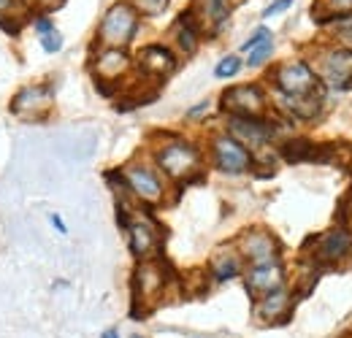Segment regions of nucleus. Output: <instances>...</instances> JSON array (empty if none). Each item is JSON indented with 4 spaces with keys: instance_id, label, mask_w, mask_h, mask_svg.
Returning a JSON list of instances; mask_svg holds the SVG:
<instances>
[{
    "instance_id": "f257e3e1",
    "label": "nucleus",
    "mask_w": 352,
    "mask_h": 338,
    "mask_svg": "<svg viewBox=\"0 0 352 338\" xmlns=\"http://www.w3.org/2000/svg\"><path fill=\"white\" fill-rule=\"evenodd\" d=\"M135 30H138V11L131 3H114L98 27V41L103 43V49H125L133 41Z\"/></svg>"
},
{
    "instance_id": "f03ea898",
    "label": "nucleus",
    "mask_w": 352,
    "mask_h": 338,
    "mask_svg": "<svg viewBox=\"0 0 352 338\" xmlns=\"http://www.w3.org/2000/svg\"><path fill=\"white\" fill-rule=\"evenodd\" d=\"M155 160H157V168L163 170L168 179H174V181L190 179L195 170L201 168V152H198L192 144L179 141V138L163 144V146L157 149Z\"/></svg>"
},
{
    "instance_id": "7ed1b4c3",
    "label": "nucleus",
    "mask_w": 352,
    "mask_h": 338,
    "mask_svg": "<svg viewBox=\"0 0 352 338\" xmlns=\"http://www.w3.org/2000/svg\"><path fill=\"white\" fill-rule=\"evenodd\" d=\"M228 135L252 152V149H265L274 141L276 127L263 117H228Z\"/></svg>"
},
{
    "instance_id": "20e7f679",
    "label": "nucleus",
    "mask_w": 352,
    "mask_h": 338,
    "mask_svg": "<svg viewBox=\"0 0 352 338\" xmlns=\"http://www.w3.org/2000/svg\"><path fill=\"white\" fill-rule=\"evenodd\" d=\"M274 87L279 95H311L320 89V82L307 63L296 60V63H285L274 71Z\"/></svg>"
},
{
    "instance_id": "39448f33",
    "label": "nucleus",
    "mask_w": 352,
    "mask_h": 338,
    "mask_svg": "<svg viewBox=\"0 0 352 338\" xmlns=\"http://www.w3.org/2000/svg\"><path fill=\"white\" fill-rule=\"evenodd\" d=\"M212 157H214V166L222 173H230V176H239L244 170L252 168V152L244 149L236 138H230L228 133L214 135L212 141Z\"/></svg>"
},
{
    "instance_id": "423d86ee",
    "label": "nucleus",
    "mask_w": 352,
    "mask_h": 338,
    "mask_svg": "<svg viewBox=\"0 0 352 338\" xmlns=\"http://www.w3.org/2000/svg\"><path fill=\"white\" fill-rule=\"evenodd\" d=\"M122 179L128 184L133 195L144 203H160L163 195H166V187H163V179L160 173L149 166H141V163H133L122 170Z\"/></svg>"
},
{
    "instance_id": "0eeeda50",
    "label": "nucleus",
    "mask_w": 352,
    "mask_h": 338,
    "mask_svg": "<svg viewBox=\"0 0 352 338\" xmlns=\"http://www.w3.org/2000/svg\"><path fill=\"white\" fill-rule=\"evenodd\" d=\"M222 106L230 117H261L265 111V95L258 84H239L225 89Z\"/></svg>"
},
{
    "instance_id": "6e6552de",
    "label": "nucleus",
    "mask_w": 352,
    "mask_h": 338,
    "mask_svg": "<svg viewBox=\"0 0 352 338\" xmlns=\"http://www.w3.org/2000/svg\"><path fill=\"white\" fill-rule=\"evenodd\" d=\"M239 254L250 262V265H268V262H279V244L271 233L265 230H247L239 238Z\"/></svg>"
},
{
    "instance_id": "1a4fd4ad",
    "label": "nucleus",
    "mask_w": 352,
    "mask_h": 338,
    "mask_svg": "<svg viewBox=\"0 0 352 338\" xmlns=\"http://www.w3.org/2000/svg\"><path fill=\"white\" fill-rule=\"evenodd\" d=\"M54 100V92L49 84H33V87H25L14 95L11 100V111L16 117H25V120H41L49 106Z\"/></svg>"
},
{
    "instance_id": "9d476101",
    "label": "nucleus",
    "mask_w": 352,
    "mask_h": 338,
    "mask_svg": "<svg viewBox=\"0 0 352 338\" xmlns=\"http://www.w3.org/2000/svg\"><path fill=\"white\" fill-rule=\"evenodd\" d=\"M128 247L138 260H152L160 249V230L149 219H131L128 222Z\"/></svg>"
},
{
    "instance_id": "9b49d317",
    "label": "nucleus",
    "mask_w": 352,
    "mask_h": 338,
    "mask_svg": "<svg viewBox=\"0 0 352 338\" xmlns=\"http://www.w3.org/2000/svg\"><path fill=\"white\" fill-rule=\"evenodd\" d=\"M322 79L336 89L352 84V49L336 46L322 54Z\"/></svg>"
},
{
    "instance_id": "f8f14e48",
    "label": "nucleus",
    "mask_w": 352,
    "mask_h": 338,
    "mask_svg": "<svg viewBox=\"0 0 352 338\" xmlns=\"http://www.w3.org/2000/svg\"><path fill=\"white\" fill-rule=\"evenodd\" d=\"M352 252V230L350 227H333L328 233H322L317 238V249H314V257L320 262H339L344 260L347 254Z\"/></svg>"
},
{
    "instance_id": "ddd939ff",
    "label": "nucleus",
    "mask_w": 352,
    "mask_h": 338,
    "mask_svg": "<svg viewBox=\"0 0 352 338\" xmlns=\"http://www.w3.org/2000/svg\"><path fill=\"white\" fill-rule=\"evenodd\" d=\"M133 287H135V300H155V297L163 293V287H166V273H163V268H160L155 260H144V262L135 268Z\"/></svg>"
},
{
    "instance_id": "4468645a",
    "label": "nucleus",
    "mask_w": 352,
    "mask_h": 338,
    "mask_svg": "<svg viewBox=\"0 0 352 338\" xmlns=\"http://www.w3.org/2000/svg\"><path fill=\"white\" fill-rule=\"evenodd\" d=\"M285 287V268L282 262H268V265H252L247 271V290L255 297L265 295L271 290Z\"/></svg>"
},
{
    "instance_id": "2eb2a0df",
    "label": "nucleus",
    "mask_w": 352,
    "mask_h": 338,
    "mask_svg": "<svg viewBox=\"0 0 352 338\" xmlns=\"http://www.w3.org/2000/svg\"><path fill=\"white\" fill-rule=\"evenodd\" d=\"M138 68L149 76H168L176 68V57L168 46H160V43H152V46H144L141 54H138Z\"/></svg>"
},
{
    "instance_id": "dca6fc26",
    "label": "nucleus",
    "mask_w": 352,
    "mask_h": 338,
    "mask_svg": "<svg viewBox=\"0 0 352 338\" xmlns=\"http://www.w3.org/2000/svg\"><path fill=\"white\" fill-rule=\"evenodd\" d=\"M228 14H230L228 0H195L192 11H190V16L195 19L198 30H212V33H217L225 25Z\"/></svg>"
},
{
    "instance_id": "f3484780",
    "label": "nucleus",
    "mask_w": 352,
    "mask_h": 338,
    "mask_svg": "<svg viewBox=\"0 0 352 338\" xmlns=\"http://www.w3.org/2000/svg\"><path fill=\"white\" fill-rule=\"evenodd\" d=\"M290 306H293L290 293L285 287H279V290H271L265 295L255 297V317L263 322H279L290 314Z\"/></svg>"
},
{
    "instance_id": "a211bd4d",
    "label": "nucleus",
    "mask_w": 352,
    "mask_h": 338,
    "mask_svg": "<svg viewBox=\"0 0 352 338\" xmlns=\"http://www.w3.org/2000/svg\"><path fill=\"white\" fill-rule=\"evenodd\" d=\"M95 76H98V84L100 82H117L128 68H131V57L125 54V49H103L98 57H95Z\"/></svg>"
},
{
    "instance_id": "6ab92c4d",
    "label": "nucleus",
    "mask_w": 352,
    "mask_h": 338,
    "mask_svg": "<svg viewBox=\"0 0 352 338\" xmlns=\"http://www.w3.org/2000/svg\"><path fill=\"white\" fill-rule=\"evenodd\" d=\"M276 100H279V106H282L290 117H296V120H314V117L320 114V109H322V95H320V89L311 92V95H279V92H276Z\"/></svg>"
},
{
    "instance_id": "aec40b11",
    "label": "nucleus",
    "mask_w": 352,
    "mask_h": 338,
    "mask_svg": "<svg viewBox=\"0 0 352 338\" xmlns=\"http://www.w3.org/2000/svg\"><path fill=\"white\" fill-rule=\"evenodd\" d=\"M198 36H201V30H198L195 19H192L190 14H182V16L176 19V25H174L176 46H179L184 54H192V52L198 49Z\"/></svg>"
},
{
    "instance_id": "412c9836",
    "label": "nucleus",
    "mask_w": 352,
    "mask_h": 338,
    "mask_svg": "<svg viewBox=\"0 0 352 338\" xmlns=\"http://www.w3.org/2000/svg\"><path fill=\"white\" fill-rule=\"evenodd\" d=\"M241 273V254L239 252H217L212 260V276L217 282H230Z\"/></svg>"
},
{
    "instance_id": "4be33fe9",
    "label": "nucleus",
    "mask_w": 352,
    "mask_h": 338,
    "mask_svg": "<svg viewBox=\"0 0 352 338\" xmlns=\"http://www.w3.org/2000/svg\"><path fill=\"white\" fill-rule=\"evenodd\" d=\"M325 33L339 43L342 49H352V14H339V16H325L322 19Z\"/></svg>"
},
{
    "instance_id": "5701e85b",
    "label": "nucleus",
    "mask_w": 352,
    "mask_h": 338,
    "mask_svg": "<svg viewBox=\"0 0 352 338\" xmlns=\"http://www.w3.org/2000/svg\"><path fill=\"white\" fill-rule=\"evenodd\" d=\"M241 68H244L241 57H239V54H228V57H222L220 63H217L214 76H217V79H233V76H236Z\"/></svg>"
},
{
    "instance_id": "b1692460",
    "label": "nucleus",
    "mask_w": 352,
    "mask_h": 338,
    "mask_svg": "<svg viewBox=\"0 0 352 338\" xmlns=\"http://www.w3.org/2000/svg\"><path fill=\"white\" fill-rule=\"evenodd\" d=\"M271 54H274V38L258 43L255 49H250V60H247V65H250V68H261L263 63H268Z\"/></svg>"
},
{
    "instance_id": "393cba45",
    "label": "nucleus",
    "mask_w": 352,
    "mask_h": 338,
    "mask_svg": "<svg viewBox=\"0 0 352 338\" xmlns=\"http://www.w3.org/2000/svg\"><path fill=\"white\" fill-rule=\"evenodd\" d=\"M131 5L135 11H141V14H149V16H157L166 5H168V0H131Z\"/></svg>"
},
{
    "instance_id": "a878e982",
    "label": "nucleus",
    "mask_w": 352,
    "mask_h": 338,
    "mask_svg": "<svg viewBox=\"0 0 352 338\" xmlns=\"http://www.w3.org/2000/svg\"><path fill=\"white\" fill-rule=\"evenodd\" d=\"M322 11L328 16H339V14H352V0H320Z\"/></svg>"
},
{
    "instance_id": "bb28decb",
    "label": "nucleus",
    "mask_w": 352,
    "mask_h": 338,
    "mask_svg": "<svg viewBox=\"0 0 352 338\" xmlns=\"http://www.w3.org/2000/svg\"><path fill=\"white\" fill-rule=\"evenodd\" d=\"M41 49H44L46 54H54V52H60L63 49V36H60V30H49V33H41Z\"/></svg>"
},
{
    "instance_id": "cd10ccee",
    "label": "nucleus",
    "mask_w": 352,
    "mask_h": 338,
    "mask_svg": "<svg viewBox=\"0 0 352 338\" xmlns=\"http://www.w3.org/2000/svg\"><path fill=\"white\" fill-rule=\"evenodd\" d=\"M268 38H274V36H271V30H268V27H258V30H255V33H252L247 41L241 43V52H250V49H255L258 43L268 41Z\"/></svg>"
},
{
    "instance_id": "c85d7f7f",
    "label": "nucleus",
    "mask_w": 352,
    "mask_h": 338,
    "mask_svg": "<svg viewBox=\"0 0 352 338\" xmlns=\"http://www.w3.org/2000/svg\"><path fill=\"white\" fill-rule=\"evenodd\" d=\"M293 5V0H274L268 8L263 11V16H274V14H282V11H287Z\"/></svg>"
},
{
    "instance_id": "c756f323",
    "label": "nucleus",
    "mask_w": 352,
    "mask_h": 338,
    "mask_svg": "<svg viewBox=\"0 0 352 338\" xmlns=\"http://www.w3.org/2000/svg\"><path fill=\"white\" fill-rule=\"evenodd\" d=\"M209 106H212V103H209V100H201V103H198V106H192V109H190V111H187V120H195V117H204V114H206V111H209Z\"/></svg>"
},
{
    "instance_id": "7c9ffc66",
    "label": "nucleus",
    "mask_w": 352,
    "mask_h": 338,
    "mask_svg": "<svg viewBox=\"0 0 352 338\" xmlns=\"http://www.w3.org/2000/svg\"><path fill=\"white\" fill-rule=\"evenodd\" d=\"M49 222H52V227H57L60 236H68V227H65V222L60 219V214H49Z\"/></svg>"
},
{
    "instance_id": "2f4dec72",
    "label": "nucleus",
    "mask_w": 352,
    "mask_h": 338,
    "mask_svg": "<svg viewBox=\"0 0 352 338\" xmlns=\"http://www.w3.org/2000/svg\"><path fill=\"white\" fill-rule=\"evenodd\" d=\"M16 5H19V0H0V16H8Z\"/></svg>"
},
{
    "instance_id": "473e14b6",
    "label": "nucleus",
    "mask_w": 352,
    "mask_h": 338,
    "mask_svg": "<svg viewBox=\"0 0 352 338\" xmlns=\"http://www.w3.org/2000/svg\"><path fill=\"white\" fill-rule=\"evenodd\" d=\"M52 27H54V22H52L49 16H41V19L36 22V30H38V36H41V33H49Z\"/></svg>"
},
{
    "instance_id": "72a5a7b5",
    "label": "nucleus",
    "mask_w": 352,
    "mask_h": 338,
    "mask_svg": "<svg viewBox=\"0 0 352 338\" xmlns=\"http://www.w3.org/2000/svg\"><path fill=\"white\" fill-rule=\"evenodd\" d=\"M100 338H122V336H120V330H117V328H109V330H103V333H100Z\"/></svg>"
},
{
    "instance_id": "f704fd0d",
    "label": "nucleus",
    "mask_w": 352,
    "mask_h": 338,
    "mask_svg": "<svg viewBox=\"0 0 352 338\" xmlns=\"http://www.w3.org/2000/svg\"><path fill=\"white\" fill-rule=\"evenodd\" d=\"M33 3H41V5H46V8H52V5H57L60 0H33Z\"/></svg>"
},
{
    "instance_id": "c9c22d12",
    "label": "nucleus",
    "mask_w": 352,
    "mask_h": 338,
    "mask_svg": "<svg viewBox=\"0 0 352 338\" xmlns=\"http://www.w3.org/2000/svg\"><path fill=\"white\" fill-rule=\"evenodd\" d=\"M347 212L352 214V192H350V198H347Z\"/></svg>"
},
{
    "instance_id": "e433bc0d",
    "label": "nucleus",
    "mask_w": 352,
    "mask_h": 338,
    "mask_svg": "<svg viewBox=\"0 0 352 338\" xmlns=\"http://www.w3.org/2000/svg\"><path fill=\"white\" fill-rule=\"evenodd\" d=\"M131 338H144V336H131Z\"/></svg>"
}]
</instances>
